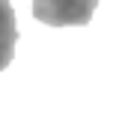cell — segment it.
<instances>
[{"label": "cell", "instance_id": "6da1fadb", "mask_svg": "<svg viewBox=\"0 0 125 128\" xmlns=\"http://www.w3.org/2000/svg\"><path fill=\"white\" fill-rule=\"evenodd\" d=\"M95 6L98 0H33V15L51 27H84Z\"/></svg>", "mask_w": 125, "mask_h": 128}, {"label": "cell", "instance_id": "7a4b0ae2", "mask_svg": "<svg viewBox=\"0 0 125 128\" xmlns=\"http://www.w3.org/2000/svg\"><path fill=\"white\" fill-rule=\"evenodd\" d=\"M15 42H18L15 9H12L9 0H0V72L12 63V57H15Z\"/></svg>", "mask_w": 125, "mask_h": 128}]
</instances>
